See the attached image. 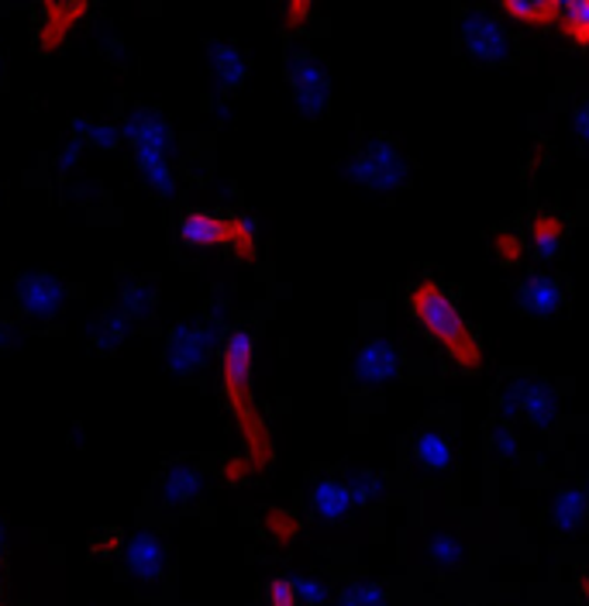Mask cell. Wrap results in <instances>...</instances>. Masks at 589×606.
Returning a JSON list of instances; mask_svg holds the SVG:
<instances>
[{"label":"cell","mask_w":589,"mask_h":606,"mask_svg":"<svg viewBox=\"0 0 589 606\" xmlns=\"http://www.w3.org/2000/svg\"><path fill=\"white\" fill-rule=\"evenodd\" d=\"M410 310L421 320V328L452 355L456 366H462L466 372L482 369V348L472 328L466 325L456 297L448 294L438 279H421L418 287L410 290Z\"/></svg>","instance_id":"6da1fadb"},{"label":"cell","mask_w":589,"mask_h":606,"mask_svg":"<svg viewBox=\"0 0 589 606\" xmlns=\"http://www.w3.org/2000/svg\"><path fill=\"white\" fill-rule=\"evenodd\" d=\"M252 355H256L252 331L234 328L221 348V379H224V397L231 404V414L238 417V427L249 438L252 466L259 469L269 461V441L262 431V420L256 417V407H252Z\"/></svg>","instance_id":"7a4b0ae2"},{"label":"cell","mask_w":589,"mask_h":606,"mask_svg":"<svg viewBox=\"0 0 589 606\" xmlns=\"http://www.w3.org/2000/svg\"><path fill=\"white\" fill-rule=\"evenodd\" d=\"M349 180L359 187L379 190V193H393L410 183V159L390 135H372L366 146L345 162Z\"/></svg>","instance_id":"3957f363"},{"label":"cell","mask_w":589,"mask_h":606,"mask_svg":"<svg viewBox=\"0 0 589 606\" xmlns=\"http://www.w3.org/2000/svg\"><path fill=\"white\" fill-rule=\"evenodd\" d=\"M180 238L193 248H231L238 259L256 256V225L241 213H214V210H187L180 221Z\"/></svg>","instance_id":"277c9868"},{"label":"cell","mask_w":589,"mask_h":606,"mask_svg":"<svg viewBox=\"0 0 589 606\" xmlns=\"http://www.w3.org/2000/svg\"><path fill=\"white\" fill-rule=\"evenodd\" d=\"M459 46L479 66H503V62H513L517 56L510 31L493 14L476 11V8L462 11L459 18Z\"/></svg>","instance_id":"5b68a950"},{"label":"cell","mask_w":589,"mask_h":606,"mask_svg":"<svg viewBox=\"0 0 589 606\" xmlns=\"http://www.w3.org/2000/svg\"><path fill=\"white\" fill-rule=\"evenodd\" d=\"M287 80H290L297 111L310 121H321L331 107V77H328L325 62L315 52L297 49L287 59Z\"/></svg>","instance_id":"8992f818"},{"label":"cell","mask_w":589,"mask_h":606,"mask_svg":"<svg viewBox=\"0 0 589 606\" xmlns=\"http://www.w3.org/2000/svg\"><path fill=\"white\" fill-rule=\"evenodd\" d=\"M407 455H410V469L418 476H431V479L452 476L459 466L456 438L441 424H421L418 431L410 435Z\"/></svg>","instance_id":"52a82bcc"},{"label":"cell","mask_w":589,"mask_h":606,"mask_svg":"<svg viewBox=\"0 0 589 606\" xmlns=\"http://www.w3.org/2000/svg\"><path fill=\"white\" fill-rule=\"evenodd\" d=\"M214 345H218L214 325H203V320L177 325L166 338V369L177 376H197L207 362H211Z\"/></svg>","instance_id":"ba28073f"},{"label":"cell","mask_w":589,"mask_h":606,"mask_svg":"<svg viewBox=\"0 0 589 606\" xmlns=\"http://www.w3.org/2000/svg\"><path fill=\"white\" fill-rule=\"evenodd\" d=\"M517 310L535 320H548L562 314L566 307V287L556 272H528L521 282H517Z\"/></svg>","instance_id":"9c48e42d"},{"label":"cell","mask_w":589,"mask_h":606,"mask_svg":"<svg viewBox=\"0 0 589 606\" xmlns=\"http://www.w3.org/2000/svg\"><path fill=\"white\" fill-rule=\"evenodd\" d=\"M18 307L31 320H52L66 307V287L52 272H24L18 279Z\"/></svg>","instance_id":"30bf717a"},{"label":"cell","mask_w":589,"mask_h":606,"mask_svg":"<svg viewBox=\"0 0 589 606\" xmlns=\"http://www.w3.org/2000/svg\"><path fill=\"white\" fill-rule=\"evenodd\" d=\"M121 558H124L128 573H131L138 583L156 586V583H162V576H166L169 548H166V542L159 538V534H152V530H138L134 538L124 542Z\"/></svg>","instance_id":"8fae6325"},{"label":"cell","mask_w":589,"mask_h":606,"mask_svg":"<svg viewBox=\"0 0 589 606\" xmlns=\"http://www.w3.org/2000/svg\"><path fill=\"white\" fill-rule=\"evenodd\" d=\"M397 372H400V351L390 341L372 338V341L359 345L356 359H352V386L356 389H379Z\"/></svg>","instance_id":"7c38bea8"},{"label":"cell","mask_w":589,"mask_h":606,"mask_svg":"<svg viewBox=\"0 0 589 606\" xmlns=\"http://www.w3.org/2000/svg\"><path fill=\"white\" fill-rule=\"evenodd\" d=\"M124 138L134 146V152H162L169 156L172 146H177V135H172L169 121L156 111H131V118L124 121Z\"/></svg>","instance_id":"4fadbf2b"},{"label":"cell","mask_w":589,"mask_h":606,"mask_svg":"<svg viewBox=\"0 0 589 606\" xmlns=\"http://www.w3.org/2000/svg\"><path fill=\"white\" fill-rule=\"evenodd\" d=\"M203 489V476L193 461H177V466H169L159 479V489H156V504L166 507V510H180L187 504H193Z\"/></svg>","instance_id":"5bb4252c"},{"label":"cell","mask_w":589,"mask_h":606,"mask_svg":"<svg viewBox=\"0 0 589 606\" xmlns=\"http://www.w3.org/2000/svg\"><path fill=\"white\" fill-rule=\"evenodd\" d=\"M356 510V500L349 486H345V479L338 476H321L315 483V489H310V514H315L318 520H328V524H338L345 520Z\"/></svg>","instance_id":"9a60e30c"},{"label":"cell","mask_w":589,"mask_h":606,"mask_svg":"<svg viewBox=\"0 0 589 606\" xmlns=\"http://www.w3.org/2000/svg\"><path fill=\"white\" fill-rule=\"evenodd\" d=\"M207 66L221 90H238L249 80V59L234 42H207Z\"/></svg>","instance_id":"2e32d148"},{"label":"cell","mask_w":589,"mask_h":606,"mask_svg":"<svg viewBox=\"0 0 589 606\" xmlns=\"http://www.w3.org/2000/svg\"><path fill=\"white\" fill-rule=\"evenodd\" d=\"M83 14H87V4H42L39 8V49L42 52L59 49Z\"/></svg>","instance_id":"e0dca14e"},{"label":"cell","mask_w":589,"mask_h":606,"mask_svg":"<svg viewBox=\"0 0 589 606\" xmlns=\"http://www.w3.org/2000/svg\"><path fill=\"white\" fill-rule=\"evenodd\" d=\"M548 520L559 534H576L586 520H589V496L586 489L566 486L551 496V507H548Z\"/></svg>","instance_id":"ac0fdd59"},{"label":"cell","mask_w":589,"mask_h":606,"mask_svg":"<svg viewBox=\"0 0 589 606\" xmlns=\"http://www.w3.org/2000/svg\"><path fill=\"white\" fill-rule=\"evenodd\" d=\"M521 417H525L531 427H541V431H548V427H556L559 397H556V389H551V383H545V379H538V376L528 379L525 404H521Z\"/></svg>","instance_id":"d6986e66"},{"label":"cell","mask_w":589,"mask_h":606,"mask_svg":"<svg viewBox=\"0 0 589 606\" xmlns=\"http://www.w3.org/2000/svg\"><path fill=\"white\" fill-rule=\"evenodd\" d=\"M500 11L513 21H521V24L548 28V24H559L562 0H503Z\"/></svg>","instance_id":"ffe728a7"},{"label":"cell","mask_w":589,"mask_h":606,"mask_svg":"<svg viewBox=\"0 0 589 606\" xmlns=\"http://www.w3.org/2000/svg\"><path fill=\"white\" fill-rule=\"evenodd\" d=\"M528 238L541 259H559L562 241H566V225H562V218H556V213H535L528 225Z\"/></svg>","instance_id":"44dd1931"},{"label":"cell","mask_w":589,"mask_h":606,"mask_svg":"<svg viewBox=\"0 0 589 606\" xmlns=\"http://www.w3.org/2000/svg\"><path fill=\"white\" fill-rule=\"evenodd\" d=\"M134 162H138V172H142V180L162 193V197H172L177 193V172L169 166V156L162 152H134Z\"/></svg>","instance_id":"7402d4cb"},{"label":"cell","mask_w":589,"mask_h":606,"mask_svg":"<svg viewBox=\"0 0 589 606\" xmlns=\"http://www.w3.org/2000/svg\"><path fill=\"white\" fill-rule=\"evenodd\" d=\"M425 555L435 568H441V573H456V568L466 565V545L456 538V534H431L425 545Z\"/></svg>","instance_id":"603a6c76"},{"label":"cell","mask_w":589,"mask_h":606,"mask_svg":"<svg viewBox=\"0 0 589 606\" xmlns=\"http://www.w3.org/2000/svg\"><path fill=\"white\" fill-rule=\"evenodd\" d=\"M128 335V314L124 310H103L93 325H90V338L100 351H114Z\"/></svg>","instance_id":"cb8c5ba5"},{"label":"cell","mask_w":589,"mask_h":606,"mask_svg":"<svg viewBox=\"0 0 589 606\" xmlns=\"http://www.w3.org/2000/svg\"><path fill=\"white\" fill-rule=\"evenodd\" d=\"M345 486H349L356 507H359V504H376V500H383V496L390 493V483H387L383 476H376L372 469H356V473H349V476H345Z\"/></svg>","instance_id":"d4e9b609"},{"label":"cell","mask_w":589,"mask_h":606,"mask_svg":"<svg viewBox=\"0 0 589 606\" xmlns=\"http://www.w3.org/2000/svg\"><path fill=\"white\" fill-rule=\"evenodd\" d=\"M528 379L525 372H517V376H507L497 389V420H513V417H521V404H525V389H528Z\"/></svg>","instance_id":"484cf974"},{"label":"cell","mask_w":589,"mask_h":606,"mask_svg":"<svg viewBox=\"0 0 589 606\" xmlns=\"http://www.w3.org/2000/svg\"><path fill=\"white\" fill-rule=\"evenodd\" d=\"M556 28H562V34H569L576 46H589V0H569V4H562V18Z\"/></svg>","instance_id":"4316f807"},{"label":"cell","mask_w":589,"mask_h":606,"mask_svg":"<svg viewBox=\"0 0 589 606\" xmlns=\"http://www.w3.org/2000/svg\"><path fill=\"white\" fill-rule=\"evenodd\" d=\"M121 310L134 320H146L156 314V290L146 282H124L121 290Z\"/></svg>","instance_id":"83f0119b"},{"label":"cell","mask_w":589,"mask_h":606,"mask_svg":"<svg viewBox=\"0 0 589 606\" xmlns=\"http://www.w3.org/2000/svg\"><path fill=\"white\" fill-rule=\"evenodd\" d=\"M338 606H390V599L376 583H349L338 593Z\"/></svg>","instance_id":"f1b7e54d"},{"label":"cell","mask_w":589,"mask_h":606,"mask_svg":"<svg viewBox=\"0 0 589 606\" xmlns=\"http://www.w3.org/2000/svg\"><path fill=\"white\" fill-rule=\"evenodd\" d=\"M490 451L497 461H513L517 451H521V441H517V431L507 420H493L490 427Z\"/></svg>","instance_id":"f546056e"},{"label":"cell","mask_w":589,"mask_h":606,"mask_svg":"<svg viewBox=\"0 0 589 606\" xmlns=\"http://www.w3.org/2000/svg\"><path fill=\"white\" fill-rule=\"evenodd\" d=\"M493 256H497V262L503 269H513L517 262L525 259V241H521V235H517V231H497V238H493Z\"/></svg>","instance_id":"4dcf8cb0"},{"label":"cell","mask_w":589,"mask_h":606,"mask_svg":"<svg viewBox=\"0 0 589 606\" xmlns=\"http://www.w3.org/2000/svg\"><path fill=\"white\" fill-rule=\"evenodd\" d=\"M293 583V593H297V603L300 606H325L328 603V586L315 576H300V579H290Z\"/></svg>","instance_id":"1f68e13d"},{"label":"cell","mask_w":589,"mask_h":606,"mask_svg":"<svg viewBox=\"0 0 589 606\" xmlns=\"http://www.w3.org/2000/svg\"><path fill=\"white\" fill-rule=\"evenodd\" d=\"M266 527L276 534V538H280V542H290L293 538V534H297V517L293 514H283V510H269L266 514Z\"/></svg>","instance_id":"d6a6232c"},{"label":"cell","mask_w":589,"mask_h":606,"mask_svg":"<svg viewBox=\"0 0 589 606\" xmlns=\"http://www.w3.org/2000/svg\"><path fill=\"white\" fill-rule=\"evenodd\" d=\"M97 149H118V141L124 138V131L118 128V125H103V121H97V125H90V135H87Z\"/></svg>","instance_id":"836d02e7"},{"label":"cell","mask_w":589,"mask_h":606,"mask_svg":"<svg viewBox=\"0 0 589 606\" xmlns=\"http://www.w3.org/2000/svg\"><path fill=\"white\" fill-rule=\"evenodd\" d=\"M266 596H269V606H300L290 579H272L269 589H266Z\"/></svg>","instance_id":"e575fe53"},{"label":"cell","mask_w":589,"mask_h":606,"mask_svg":"<svg viewBox=\"0 0 589 606\" xmlns=\"http://www.w3.org/2000/svg\"><path fill=\"white\" fill-rule=\"evenodd\" d=\"M572 125H576V135L589 146V97H582L576 103V115H572Z\"/></svg>","instance_id":"d590c367"},{"label":"cell","mask_w":589,"mask_h":606,"mask_svg":"<svg viewBox=\"0 0 589 606\" xmlns=\"http://www.w3.org/2000/svg\"><path fill=\"white\" fill-rule=\"evenodd\" d=\"M80 149H83V141H80V138L69 141L66 152H62V159H59V166H62V169H73V162L80 159Z\"/></svg>","instance_id":"8d00e7d4"},{"label":"cell","mask_w":589,"mask_h":606,"mask_svg":"<svg viewBox=\"0 0 589 606\" xmlns=\"http://www.w3.org/2000/svg\"><path fill=\"white\" fill-rule=\"evenodd\" d=\"M246 469H249L246 461H228V469H224V479H231V483H234V479H241V476H246Z\"/></svg>","instance_id":"74e56055"},{"label":"cell","mask_w":589,"mask_h":606,"mask_svg":"<svg viewBox=\"0 0 589 606\" xmlns=\"http://www.w3.org/2000/svg\"><path fill=\"white\" fill-rule=\"evenodd\" d=\"M307 14H310V4H290V8H287V18H290V21H303Z\"/></svg>","instance_id":"f35d334b"},{"label":"cell","mask_w":589,"mask_h":606,"mask_svg":"<svg viewBox=\"0 0 589 606\" xmlns=\"http://www.w3.org/2000/svg\"><path fill=\"white\" fill-rule=\"evenodd\" d=\"M11 341V328L8 325H0V348H4Z\"/></svg>","instance_id":"ab89813d"},{"label":"cell","mask_w":589,"mask_h":606,"mask_svg":"<svg viewBox=\"0 0 589 606\" xmlns=\"http://www.w3.org/2000/svg\"><path fill=\"white\" fill-rule=\"evenodd\" d=\"M0 552H4V524H0Z\"/></svg>","instance_id":"60d3db41"},{"label":"cell","mask_w":589,"mask_h":606,"mask_svg":"<svg viewBox=\"0 0 589 606\" xmlns=\"http://www.w3.org/2000/svg\"><path fill=\"white\" fill-rule=\"evenodd\" d=\"M582 593H586V599H589V579H582Z\"/></svg>","instance_id":"b9f144b4"},{"label":"cell","mask_w":589,"mask_h":606,"mask_svg":"<svg viewBox=\"0 0 589 606\" xmlns=\"http://www.w3.org/2000/svg\"><path fill=\"white\" fill-rule=\"evenodd\" d=\"M586 496H589V483H586Z\"/></svg>","instance_id":"7bdbcfd3"}]
</instances>
